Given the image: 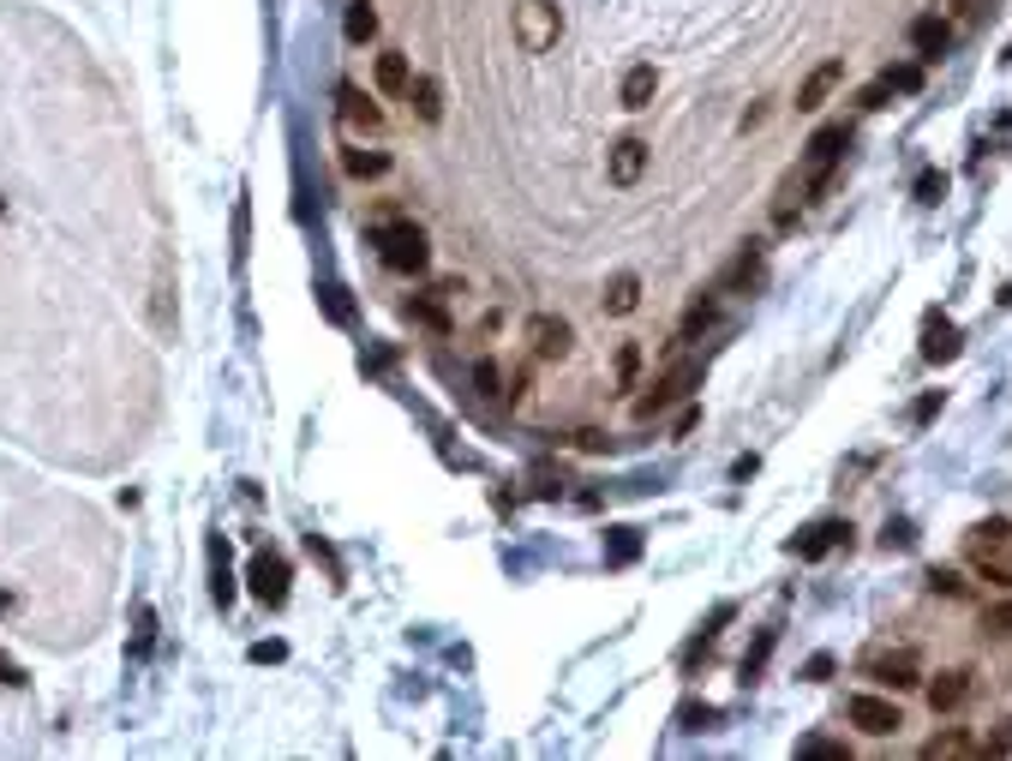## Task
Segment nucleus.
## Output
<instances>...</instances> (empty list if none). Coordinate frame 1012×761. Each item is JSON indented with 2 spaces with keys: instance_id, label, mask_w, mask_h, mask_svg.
<instances>
[{
  "instance_id": "1",
  "label": "nucleus",
  "mask_w": 1012,
  "mask_h": 761,
  "mask_svg": "<svg viewBox=\"0 0 1012 761\" xmlns=\"http://www.w3.org/2000/svg\"><path fill=\"white\" fill-rule=\"evenodd\" d=\"M371 246H378V258L390 264L395 276H419L432 264V240L419 222H378L371 228Z\"/></svg>"
},
{
  "instance_id": "2",
  "label": "nucleus",
  "mask_w": 1012,
  "mask_h": 761,
  "mask_svg": "<svg viewBox=\"0 0 1012 761\" xmlns=\"http://www.w3.org/2000/svg\"><path fill=\"white\" fill-rule=\"evenodd\" d=\"M563 36V12L552 7V0H516V43L521 55H545V48H557Z\"/></svg>"
},
{
  "instance_id": "3",
  "label": "nucleus",
  "mask_w": 1012,
  "mask_h": 761,
  "mask_svg": "<svg viewBox=\"0 0 1012 761\" xmlns=\"http://www.w3.org/2000/svg\"><path fill=\"white\" fill-rule=\"evenodd\" d=\"M701 384V366L695 360H683V366H671V372L659 378V384L647 390V396H635V420H653V414H665L671 402H683L689 390Z\"/></svg>"
},
{
  "instance_id": "4",
  "label": "nucleus",
  "mask_w": 1012,
  "mask_h": 761,
  "mask_svg": "<svg viewBox=\"0 0 1012 761\" xmlns=\"http://www.w3.org/2000/svg\"><path fill=\"white\" fill-rule=\"evenodd\" d=\"M844 145H851V132H844L839 120H832V126H821V132L809 138V150H803V174H809V193H821V186H827V174L839 169Z\"/></svg>"
},
{
  "instance_id": "5",
  "label": "nucleus",
  "mask_w": 1012,
  "mask_h": 761,
  "mask_svg": "<svg viewBox=\"0 0 1012 761\" xmlns=\"http://www.w3.org/2000/svg\"><path fill=\"white\" fill-rule=\"evenodd\" d=\"M965 557L977 564L982 581L1012 588V540H989V534H977V528H970V534H965Z\"/></svg>"
},
{
  "instance_id": "6",
  "label": "nucleus",
  "mask_w": 1012,
  "mask_h": 761,
  "mask_svg": "<svg viewBox=\"0 0 1012 761\" xmlns=\"http://www.w3.org/2000/svg\"><path fill=\"white\" fill-rule=\"evenodd\" d=\"M521 336H528L533 360H570V348H575V330H570V319H557V312H533Z\"/></svg>"
},
{
  "instance_id": "7",
  "label": "nucleus",
  "mask_w": 1012,
  "mask_h": 761,
  "mask_svg": "<svg viewBox=\"0 0 1012 761\" xmlns=\"http://www.w3.org/2000/svg\"><path fill=\"white\" fill-rule=\"evenodd\" d=\"M844 719H851L856 731H869V738H893V731L905 726V714L887 702V695H851V702H844Z\"/></svg>"
},
{
  "instance_id": "8",
  "label": "nucleus",
  "mask_w": 1012,
  "mask_h": 761,
  "mask_svg": "<svg viewBox=\"0 0 1012 761\" xmlns=\"http://www.w3.org/2000/svg\"><path fill=\"white\" fill-rule=\"evenodd\" d=\"M863 671L875 683H887V690H911L917 683V648H869Z\"/></svg>"
},
{
  "instance_id": "9",
  "label": "nucleus",
  "mask_w": 1012,
  "mask_h": 761,
  "mask_svg": "<svg viewBox=\"0 0 1012 761\" xmlns=\"http://www.w3.org/2000/svg\"><path fill=\"white\" fill-rule=\"evenodd\" d=\"M246 581H252V593H258L264 606H288V564H281L276 552H258L246 564Z\"/></svg>"
},
{
  "instance_id": "10",
  "label": "nucleus",
  "mask_w": 1012,
  "mask_h": 761,
  "mask_svg": "<svg viewBox=\"0 0 1012 761\" xmlns=\"http://www.w3.org/2000/svg\"><path fill=\"white\" fill-rule=\"evenodd\" d=\"M844 540H851V522H839V516H821V522H815L803 540H791V552H797L803 564H821L832 545H844Z\"/></svg>"
},
{
  "instance_id": "11",
  "label": "nucleus",
  "mask_w": 1012,
  "mask_h": 761,
  "mask_svg": "<svg viewBox=\"0 0 1012 761\" xmlns=\"http://www.w3.org/2000/svg\"><path fill=\"white\" fill-rule=\"evenodd\" d=\"M606 174H611V186H635L647 174V145L642 138H618L611 145V157H606Z\"/></svg>"
},
{
  "instance_id": "12",
  "label": "nucleus",
  "mask_w": 1012,
  "mask_h": 761,
  "mask_svg": "<svg viewBox=\"0 0 1012 761\" xmlns=\"http://www.w3.org/2000/svg\"><path fill=\"white\" fill-rule=\"evenodd\" d=\"M839 84H844V60H821V67H815L809 79H803V91H797V108H803V114H815V108H821L832 91H839Z\"/></svg>"
},
{
  "instance_id": "13",
  "label": "nucleus",
  "mask_w": 1012,
  "mask_h": 761,
  "mask_svg": "<svg viewBox=\"0 0 1012 761\" xmlns=\"http://www.w3.org/2000/svg\"><path fill=\"white\" fill-rule=\"evenodd\" d=\"M946 43H953V31H946L941 12H922V19H911V48H917V60H941Z\"/></svg>"
},
{
  "instance_id": "14",
  "label": "nucleus",
  "mask_w": 1012,
  "mask_h": 761,
  "mask_svg": "<svg viewBox=\"0 0 1012 761\" xmlns=\"http://www.w3.org/2000/svg\"><path fill=\"white\" fill-rule=\"evenodd\" d=\"M958 354V324L953 319H941V312H929V319H922V360H953Z\"/></svg>"
},
{
  "instance_id": "15",
  "label": "nucleus",
  "mask_w": 1012,
  "mask_h": 761,
  "mask_svg": "<svg viewBox=\"0 0 1012 761\" xmlns=\"http://www.w3.org/2000/svg\"><path fill=\"white\" fill-rule=\"evenodd\" d=\"M599 307H606L611 319H630V312L642 307V276H635V270H618V276L606 283V295H599Z\"/></svg>"
},
{
  "instance_id": "16",
  "label": "nucleus",
  "mask_w": 1012,
  "mask_h": 761,
  "mask_svg": "<svg viewBox=\"0 0 1012 761\" xmlns=\"http://www.w3.org/2000/svg\"><path fill=\"white\" fill-rule=\"evenodd\" d=\"M336 103H342V120H348L354 132H383V108H378V103H366V91L342 84V91H336Z\"/></svg>"
},
{
  "instance_id": "17",
  "label": "nucleus",
  "mask_w": 1012,
  "mask_h": 761,
  "mask_svg": "<svg viewBox=\"0 0 1012 761\" xmlns=\"http://www.w3.org/2000/svg\"><path fill=\"white\" fill-rule=\"evenodd\" d=\"M653 91H659V72H653L647 60H642V67H630V72H623V84H618V103L630 108V114H642V108L653 103Z\"/></svg>"
},
{
  "instance_id": "18",
  "label": "nucleus",
  "mask_w": 1012,
  "mask_h": 761,
  "mask_svg": "<svg viewBox=\"0 0 1012 761\" xmlns=\"http://www.w3.org/2000/svg\"><path fill=\"white\" fill-rule=\"evenodd\" d=\"M970 695V671H941V678L929 683V707L934 714H958Z\"/></svg>"
},
{
  "instance_id": "19",
  "label": "nucleus",
  "mask_w": 1012,
  "mask_h": 761,
  "mask_svg": "<svg viewBox=\"0 0 1012 761\" xmlns=\"http://www.w3.org/2000/svg\"><path fill=\"white\" fill-rule=\"evenodd\" d=\"M407 103H414V114H419L426 126L444 120V91H438V79H407Z\"/></svg>"
},
{
  "instance_id": "20",
  "label": "nucleus",
  "mask_w": 1012,
  "mask_h": 761,
  "mask_svg": "<svg viewBox=\"0 0 1012 761\" xmlns=\"http://www.w3.org/2000/svg\"><path fill=\"white\" fill-rule=\"evenodd\" d=\"M965 756H982L965 731H934V738L922 743V761H965Z\"/></svg>"
},
{
  "instance_id": "21",
  "label": "nucleus",
  "mask_w": 1012,
  "mask_h": 761,
  "mask_svg": "<svg viewBox=\"0 0 1012 761\" xmlns=\"http://www.w3.org/2000/svg\"><path fill=\"white\" fill-rule=\"evenodd\" d=\"M342 169H348L354 181H383V174H390V157H383V150L348 145V150H342Z\"/></svg>"
},
{
  "instance_id": "22",
  "label": "nucleus",
  "mask_w": 1012,
  "mask_h": 761,
  "mask_svg": "<svg viewBox=\"0 0 1012 761\" xmlns=\"http://www.w3.org/2000/svg\"><path fill=\"white\" fill-rule=\"evenodd\" d=\"M342 31H348V43H371V36H378V7H371V0H348Z\"/></svg>"
},
{
  "instance_id": "23",
  "label": "nucleus",
  "mask_w": 1012,
  "mask_h": 761,
  "mask_svg": "<svg viewBox=\"0 0 1012 761\" xmlns=\"http://www.w3.org/2000/svg\"><path fill=\"white\" fill-rule=\"evenodd\" d=\"M371 79H378V91H383V96H407V79H414V72H407V60H402V55H378Z\"/></svg>"
},
{
  "instance_id": "24",
  "label": "nucleus",
  "mask_w": 1012,
  "mask_h": 761,
  "mask_svg": "<svg viewBox=\"0 0 1012 761\" xmlns=\"http://www.w3.org/2000/svg\"><path fill=\"white\" fill-rule=\"evenodd\" d=\"M635 557H642V534H635V528H611V534H606V564L623 569V564H635Z\"/></svg>"
},
{
  "instance_id": "25",
  "label": "nucleus",
  "mask_w": 1012,
  "mask_h": 761,
  "mask_svg": "<svg viewBox=\"0 0 1012 761\" xmlns=\"http://www.w3.org/2000/svg\"><path fill=\"white\" fill-rule=\"evenodd\" d=\"M318 307H324L330 324H354V300H348L342 283H318Z\"/></svg>"
},
{
  "instance_id": "26",
  "label": "nucleus",
  "mask_w": 1012,
  "mask_h": 761,
  "mask_svg": "<svg viewBox=\"0 0 1012 761\" xmlns=\"http://www.w3.org/2000/svg\"><path fill=\"white\" fill-rule=\"evenodd\" d=\"M407 319L426 324V330H438V336H450V312H444L432 295H414V300H407Z\"/></svg>"
},
{
  "instance_id": "27",
  "label": "nucleus",
  "mask_w": 1012,
  "mask_h": 761,
  "mask_svg": "<svg viewBox=\"0 0 1012 761\" xmlns=\"http://www.w3.org/2000/svg\"><path fill=\"white\" fill-rule=\"evenodd\" d=\"M210 593H216V606H228L234 600V576H228V545L222 540H210Z\"/></svg>"
},
{
  "instance_id": "28",
  "label": "nucleus",
  "mask_w": 1012,
  "mask_h": 761,
  "mask_svg": "<svg viewBox=\"0 0 1012 761\" xmlns=\"http://www.w3.org/2000/svg\"><path fill=\"white\" fill-rule=\"evenodd\" d=\"M755 283H761V252H737L720 288H755Z\"/></svg>"
},
{
  "instance_id": "29",
  "label": "nucleus",
  "mask_w": 1012,
  "mask_h": 761,
  "mask_svg": "<svg viewBox=\"0 0 1012 761\" xmlns=\"http://www.w3.org/2000/svg\"><path fill=\"white\" fill-rule=\"evenodd\" d=\"M946 198V174L941 169H922L917 174V205H941Z\"/></svg>"
},
{
  "instance_id": "30",
  "label": "nucleus",
  "mask_w": 1012,
  "mask_h": 761,
  "mask_svg": "<svg viewBox=\"0 0 1012 761\" xmlns=\"http://www.w3.org/2000/svg\"><path fill=\"white\" fill-rule=\"evenodd\" d=\"M473 384H480V396H509V390H504V372H497V360H480V366H473Z\"/></svg>"
},
{
  "instance_id": "31",
  "label": "nucleus",
  "mask_w": 1012,
  "mask_h": 761,
  "mask_svg": "<svg viewBox=\"0 0 1012 761\" xmlns=\"http://www.w3.org/2000/svg\"><path fill=\"white\" fill-rule=\"evenodd\" d=\"M635 378H642V348H635V342H623V348H618V384L630 390Z\"/></svg>"
},
{
  "instance_id": "32",
  "label": "nucleus",
  "mask_w": 1012,
  "mask_h": 761,
  "mask_svg": "<svg viewBox=\"0 0 1012 761\" xmlns=\"http://www.w3.org/2000/svg\"><path fill=\"white\" fill-rule=\"evenodd\" d=\"M713 319H720V307H713V300H695V307H689V312H683V342H689V336H695V330H708Z\"/></svg>"
},
{
  "instance_id": "33",
  "label": "nucleus",
  "mask_w": 1012,
  "mask_h": 761,
  "mask_svg": "<svg viewBox=\"0 0 1012 761\" xmlns=\"http://www.w3.org/2000/svg\"><path fill=\"white\" fill-rule=\"evenodd\" d=\"M797 756H821V761H844L851 750L844 743H832V738H797Z\"/></svg>"
},
{
  "instance_id": "34",
  "label": "nucleus",
  "mask_w": 1012,
  "mask_h": 761,
  "mask_svg": "<svg viewBox=\"0 0 1012 761\" xmlns=\"http://www.w3.org/2000/svg\"><path fill=\"white\" fill-rule=\"evenodd\" d=\"M246 240H252V205L234 198V258H246Z\"/></svg>"
},
{
  "instance_id": "35",
  "label": "nucleus",
  "mask_w": 1012,
  "mask_h": 761,
  "mask_svg": "<svg viewBox=\"0 0 1012 761\" xmlns=\"http://www.w3.org/2000/svg\"><path fill=\"white\" fill-rule=\"evenodd\" d=\"M982 630H989V636H1012V600H994L989 612H982Z\"/></svg>"
},
{
  "instance_id": "36",
  "label": "nucleus",
  "mask_w": 1012,
  "mask_h": 761,
  "mask_svg": "<svg viewBox=\"0 0 1012 761\" xmlns=\"http://www.w3.org/2000/svg\"><path fill=\"white\" fill-rule=\"evenodd\" d=\"M929 593H946V600H965V581H958V569H929Z\"/></svg>"
},
{
  "instance_id": "37",
  "label": "nucleus",
  "mask_w": 1012,
  "mask_h": 761,
  "mask_svg": "<svg viewBox=\"0 0 1012 761\" xmlns=\"http://www.w3.org/2000/svg\"><path fill=\"white\" fill-rule=\"evenodd\" d=\"M887 79H893V96H911V91H922V67H917V60H911V67H893Z\"/></svg>"
},
{
  "instance_id": "38",
  "label": "nucleus",
  "mask_w": 1012,
  "mask_h": 761,
  "mask_svg": "<svg viewBox=\"0 0 1012 761\" xmlns=\"http://www.w3.org/2000/svg\"><path fill=\"white\" fill-rule=\"evenodd\" d=\"M150 642H157V612H150V606H138V642H133V654H150Z\"/></svg>"
},
{
  "instance_id": "39",
  "label": "nucleus",
  "mask_w": 1012,
  "mask_h": 761,
  "mask_svg": "<svg viewBox=\"0 0 1012 761\" xmlns=\"http://www.w3.org/2000/svg\"><path fill=\"white\" fill-rule=\"evenodd\" d=\"M887 96H893V79H887V72H881V79H875V84H869V91H863V108H887Z\"/></svg>"
},
{
  "instance_id": "40",
  "label": "nucleus",
  "mask_w": 1012,
  "mask_h": 761,
  "mask_svg": "<svg viewBox=\"0 0 1012 761\" xmlns=\"http://www.w3.org/2000/svg\"><path fill=\"white\" fill-rule=\"evenodd\" d=\"M934 414H941V390H929V396H922L917 408H911V426H929Z\"/></svg>"
},
{
  "instance_id": "41",
  "label": "nucleus",
  "mask_w": 1012,
  "mask_h": 761,
  "mask_svg": "<svg viewBox=\"0 0 1012 761\" xmlns=\"http://www.w3.org/2000/svg\"><path fill=\"white\" fill-rule=\"evenodd\" d=\"M893 545H899V552H905V545H917V528L911 522H887V552H893Z\"/></svg>"
},
{
  "instance_id": "42",
  "label": "nucleus",
  "mask_w": 1012,
  "mask_h": 761,
  "mask_svg": "<svg viewBox=\"0 0 1012 761\" xmlns=\"http://www.w3.org/2000/svg\"><path fill=\"white\" fill-rule=\"evenodd\" d=\"M281 654H288V648H281V642H252V659H258V666H276Z\"/></svg>"
},
{
  "instance_id": "43",
  "label": "nucleus",
  "mask_w": 1012,
  "mask_h": 761,
  "mask_svg": "<svg viewBox=\"0 0 1012 761\" xmlns=\"http://www.w3.org/2000/svg\"><path fill=\"white\" fill-rule=\"evenodd\" d=\"M713 707H683V731H708Z\"/></svg>"
},
{
  "instance_id": "44",
  "label": "nucleus",
  "mask_w": 1012,
  "mask_h": 761,
  "mask_svg": "<svg viewBox=\"0 0 1012 761\" xmlns=\"http://www.w3.org/2000/svg\"><path fill=\"white\" fill-rule=\"evenodd\" d=\"M803 678H809V683H821V678H832V659H827V654H815V659H809V666H803Z\"/></svg>"
},
{
  "instance_id": "45",
  "label": "nucleus",
  "mask_w": 1012,
  "mask_h": 761,
  "mask_svg": "<svg viewBox=\"0 0 1012 761\" xmlns=\"http://www.w3.org/2000/svg\"><path fill=\"white\" fill-rule=\"evenodd\" d=\"M0 683H12V690H19V683H24V671H19V666H12V659H7V654H0Z\"/></svg>"
}]
</instances>
